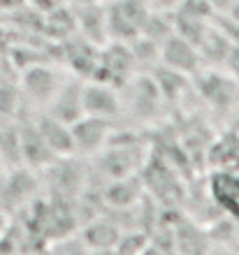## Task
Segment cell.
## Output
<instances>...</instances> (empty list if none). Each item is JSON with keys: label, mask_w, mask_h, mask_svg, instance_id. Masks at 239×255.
<instances>
[{"label": "cell", "mask_w": 239, "mask_h": 255, "mask_svg": "<svg viewBox=\"0 0 239 255\" xmlns=\"http://www.w3.org/2000/svg\"><path fill=\"white\" fill-rule=\"evenodd\" d=\"M77 23H79L81 33L88 42H93L95 47H102L109 40V30H107V9L98 7L95 2H88V5L81 7L79 16H77Z\"/></svg>", "instance_id": "obj_16"}, {"label": "cell", "mask_w": 239, "mask_h": 255, "mask_svg": "<svg viewBox=\"0 0 239 255\" xmlns=\"http://www.w3.org/2000/svg\"><path fill=\"white\" fill-rule=\"evenodd\" d=\"M60 84H63V79L58 77V72L44 65H35L23 74V91H26V95L35 105H44V107L51 102V98L56 95Z\"/></svg>", "instance_id": "obj_12"}, {"label": "cell", "mask_w": 239, "mask_h": 255, "mask_svg": "<svg viewBox=\"0 0 239 255\" xmlns=\"http://www.w3.org/2000/svg\"><path fill=\"white\" fill-rule=\"evenodd\" d=\"M209 190L223 211L239 218V169H219L209 183Z\"/></svg>", "instance_id": "obj_14"}, {"label": "cell", "mask_w": 239, "mask_h": 255, "mask_svg": "<svg viewBox=\"0 0 239 255\" xmlns=\"http://www.w3.org/2000/svg\"><path fill=\"white\" fill-rule=\"evenodd\" d=\"M70 130H72L77 155H95L107 144L109 134L114 132V126L109 119L84 114L70 126Z\"/></svg>", "instance_id": "obj_5"}, {"label": "cell", "mask_w": 239, "mask_h": 255, "mask_svg": "<svg viewBox=\"0 0 239 255\" xmlns=\"http://www.w3.org/2000/svg\"><path fill=\"white\" fill-rule=\"evenodd\" d=\"M160 63L172 70H179L184 74H198L200 72V63H202V56H200L198 47L188 42L186 37L172 33L163 44H160Z\"/></svg>", "instance_id": "obj_7"}, {"label": "cell", "mask_w": 239, "mask_h": 255, "mask_svg": "<svg viewBox=\"0 0 239 255\" xmlns=\"http://www.w3.org/2000/svg\"><path fill=\"white\" fill-rule=\"evenodd\" d=\"M81 91H84V81H79L77 77L72 79H63V84L58 86L56 95L49 102V114L58 121L72 126L77 119L84 116V102H81Z\"/></svg>", "instance_id": "obj_8"}, {"label": "cell", "mask_w": 239, "mask_h": 255, "mask_svg": "<svg viewBox=\"0 0 239 255\" xmlns=\"http://www.w3.org/2000/svg\"><path fill=\"white\" fill-rule=\"evenodd\" d=\"M37 130L42 132L44 141L49 144V148L53 151L56 158H63V155H74V139H72V130L70 126L58 119H53L51 114L42 116L37 121Z\"/></svg>", "instance_id": "obj_15"}, {"label": "cell", "mask_w": 239, "mask_h": 255, "mask_svg": "<svg viewBox=\"0 0 239 255\" xmlns=\"http://www.w3.org/2000/svg\"><path fill=\"white\" fill-rule=\"evenodd\" d=\"M81 102H84V114L88 116H100V119L114 121L121 114L119 88L107 84V81H100V79L84 81Z\"/></svg>", "instance_id": "obj_6"}, {"label": "cell", "mask_w": 239, "mask_h": 255, "mask_svg": "<svg viewBox=\"0 0 239 255\" xmlns=\"http://www.w3.org/2000/svg\"><path fill=\"white\" fill-rule=\"evenodd\" d=\"M35 174H30V169L19 167L16 172L7 176V179H0L2 183V193L7 195L5 202H12L14 207H19L23 202H28L35 193Z\"/></svg>", "instance_id": "obj_17"}, {"label": "cell", "mask_w": 239, "mask_h": 255, "mask_svg": "<svg viewBox=\"0 0 239 255\" xmlns=\"http://www.w3.org/2000/svg\"><path fill=\"white\" fill-rule=\"evenodd\" d=\"M81 2H84V5H88V2H95V0H81Z\"/></svg>", "instance_id": "obj_21"}, {"label": "cell", "mask_w": 239, "mask_h": 255, "mask_svg": "<svg viewBox=\"0 0 239 255\" xmlns=\"http://www.w3.org/2000/svg\"><path fill=\"white\" fill-rule=\"evenodd\" d=\"M144 176L130 174L123 179H112L105 181L102 193H105L107 207L112 209H133L135 204H140L144 200Z\"/></svg>", "instance_id": "obj_9"}, {"label": "cell", "mask_w": 239, "mask_h": 255, "mask_svg": "<svg viewBox=\"0 0 239 255\" xmlns=\"http://www.w3.org/2000/svg\"><path fill=\"white\" fill-rule=\"evenodd\" d=\"M7 230V218H5V214L0 211V237H2V232Z\"/></svg>", "instance_id": "obj_18"}, {"label": "cell", "mask_w": 239, "mask_h": 255, "mask_svg": "<svg viewBox=\"0 0 239 255\" xmlns=\"http://www.w3.org/2000/svg\"><path fill=\"white\" fill-rule=\"evenodd\" d=\"M198 91L202 93L212 107L228 109L233 107L235 98H237V81L226 77L221 72H200L198 74Z\"/></svg>", "instance_id": "obj_10"}, {"label": "cell", "mask_w": 239, "mask_h": 255, "mask_svg": "<svg viewBox=\"0 0 239 255\" xmlns=\"http://www.w3.org/2000/svg\"><path fill=\"white\" fill-rule=\"evenodd\" d=\"M230 132H233L235 137H237V139H239V121H235V126L230 128Z\"/></svg>", "instance_id": "obj_19"}, {"label": "cell", "mask_w": 239, "mask_h": 255, "mask_svg": "<svg viewBox=\"0 0 239 255\" xmlns=\"http://www.w3.org/2000/svg\"><path fill=\"white\" fill-rule=\"evenodd\" d=\"M102 51L98 54V67H95L93 79L107 81L116 88H123L135 72V58L130 51V44L121 40H114L109 44H102Z\"/></svg>", "instance_id": "obj_4"}, {"label": "cell", "mask_w": 239, "mask_h": 255, "mask_svg": "<svg viewBox=\"0 0 239 255\" xmlns=\"http://www.w3.org/2000/svg\"><path fill=\"white\" fill-rule=\"evenodd\" d=\"M2 172H5V162L0 160V179H2Z\"/></svg>", "instance_id": "obj_20"}, {"label": "cell", "mask_w": 239, "mask_h": 255, "mask_svg": "<svg viewBox=\"0 0 239 255\" xmlns=\"http://www.w3.org/2000/svg\"><path fill=\"white\" fill-rule=\"evenodd\" d=\"M19 137H21V155H23V165L44 169V167H49V165L56 160L53 151L49 148V144L44 141L42 132L37 130V123L21 128Z\"/></svg>", "instance_id": "obj_13"}, {"label": "cell", "mask_w": 239, "mask_h": 255, "mask_svg": "<svg viewBox=\"0 0 239 255\" xmlns=\"http://www.w3.org/2000/svg\"><path fill=\"white\" fill-rule=\"evenodd\" d=\"M79 237L86 244L88 253H105V251H116V244L121 239V228L105 216H98L81 225Z\"/></svg>", "instance_id": "obj_11"}, {"label": "cell", "mask_w": 239, "mask_h": 255, "mask_svg": "<svg viewBox=\"0 0 239 255\" xmlns=\"http://www.w3.org/2000/svg\"><path fill=\"white\" fill-rule=\"evenodd\" d=\"M144 144L133 134L121 137L119 132H112L107 144L95 153V167L105 181L140 174V169H144Z\"/></svg>", "instance_id": "obj_1"}, {"label": "cell", "mask_w": 239, "mask_h": 255, "mask_svg": "<svg viewBox=\"0 0 239 255\" xmlns=\"http://www.w3.org/2000/svg\"><path fill=\"white\" fill-rule=\"evenodd\" d=\"M126 86V100H121V109L128 107V112L137 121H153L163 112V93L153 77L146 74H133L123 84Z\"/></svg>", "instance_id": "obj_3"}, {"label": "cell", "mask_w": 239, "mask_h": 255, "mask_svg": "<svg viewBox=\"0 0 239 255\" xmlns=\"http://www.w3.org/2000/svg\"><path fill=\"white\" fill-rule=\"evenodd\" d=\"M149 2L146 0H112L107 7V30L112 40L130 42L142 35L149 19Z\"/></svg>", "instance_id": "obj_2"}]
</instances>
